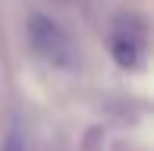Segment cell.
I'll return each mask as SVG.
<instances>
[{
  "label": "cell",
  "instance_id": "obj_3",
  "mask_svg": "<svg viewBox=\"0 0 154 151\" xmlns=\"http://www.w3.org/2000/svg\"><path fill=\"white\" fill-rule=\"evenodd\" d=\"M0 151H25V139H22V129H19V126H13L10 132H6Z\"/></svg>",
  "mask_w": 154,
  "mask_h": 151
},
{
  "label": "cell",
  "instance_id": "obj_1",
  "mask_svg": "<svg viewBox=\"0 0 154 151\" xmlns=\"http://www.w3.org/2000/svg\"><path fill=\"white\" fill-rule=\"evenodd\" d=\"M25 35H29L32 51L41 60H47L51 66H57V69H72L75 66V47L69 41V35L47 16L32 13L29 22H25Z\"/></svg>",
  "mask_w": 154,
  "mask_h": 151
},
{
  "label": "cell",
  "instance_id": "obj_2",
  "mask_svg": "<svg viewBox=\"0 0 154 151\" xmlns=\"http://www.w3.org/2000/svg\"><path fill=\"white\" fill-rule=\"evenodd\" d=\"M110 51H113V60L126 69H132V66H138V60H142V44H138L135 38H126V35H116L113 44H110Z\"/></svg>",
  "mask_w": 154,
  "mask_h": 151
}]
</instances>
